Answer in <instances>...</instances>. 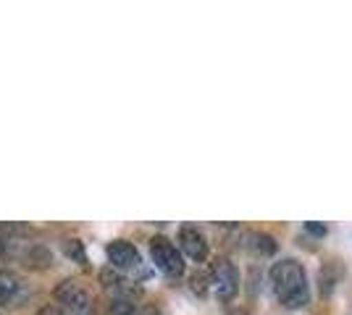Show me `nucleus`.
<instances>
[{"instance_id":"f03ea898","label":"nucleus","mask_w":352,"mask_h":315,"mask_svg":"<svg viewBox=\"0 0 352 315\" xmlns=\"http://www.w3.org/2000/svg\"><path fill=\"white\" fill-rule=\"evenodd\" d=\"M56 305L63 315H95V300L76 279H63L53 289Z\"/></svg>"},{"instance_id":"f8f14e48","label":"nucleus","mask_w":352,"mask_h":315,"mask_svg":"<svg viewBox=\"0 0 352 315\" xmlns=\"http://www.w3.org/2000/svg\"><path fill=\"white\" fill-rule=\"evenodd\" d=\"M337 279H339V276H331V273H329V266H326V268H321V276H318V281H321V294H323V297H329V294L334 292V286H337Z\"/></svg>"},{"instance_id":"ddd939ff","label":"nucleus","mask_w":352,"mask_h":315,"mask_svg":"<svg viewBox=\"0 0 352 315\" xmlns=\"http://www.w3.org/2000/svg\"><path fill=\"white\" fill-rule=\"evenodd\" d=\"M305 231L313 234V237H326V226L323 224H313V221H308V224H305Z\"/></svg>"},{"instance_id":"f257e3e1","label":"nucleus","mask_w":352,"mask_h":315,"mask_svg":"<svg viewBox=\"0 0 352 315\" xmlns=\"http://www.w3.org/2000/svg\"><path fill=\"white\" fill-rule=\"evenodd\" d=\"M271 284H274V294L276 300L287 307V310H300L310 302V284L308 273L302 268V263H297L294 257H281L276 260L271 270Z\"/></svg>"},{"instance_id":"9d476101","label":"nucleus","mask_w":352,"mask_h":315,"mask_svg":"<svg viewBox=\"0 0 352 315\" xmlns=\"http://www.w3.org/2000/svg\"><path fill=\"white\" fill-rule=\"evenodd\" d=\"M63 253H66V257H72L74 263H79V266H87V253H85V242L66 240V242H63Z\"/></svg>"},{"instance_id":"2eb2a0df","label":"nucleus","mask_w":352,"mask_h":315,"mask_svg":"<svg viewBox=\"0 0 352 315\" xmlns=\"http://www.w3.org/2000/svg\"><path fill=\"white\" fill-rule=\"evenodd\" d=\"M142 315H161L158 310H142Z\"/></svg>"},{"instance_id":"6e6552de","label":"nucleus","mask_w":352,"mask_h":315,"mask_svg":"<svg viewBox=\"0 0 352 315\" xmlns=\"http://www.w3.org/2000/svg\"><path fill=\"white\" fill-rule=\"evenodd\" d=\"M242 247L255 257H271V255H276V250H279L276 240H274L271 234H265V231H248Z\"/></svg>"},{"instance_id":"423d86ee","label":"nucleus","mask_w":352,"mask_h":315,"mask_svg":"<svg viewBox=\"0 0 352 315\" xmlns=\"http://www.w3.org/2000/svg\"><path fill=\"white\" fill-rule=\"evenodd\" d=\"M176 242H179V253H182V255H187L190 260H195V263H206L208 260V240L197 226L184 224L179 229Z\"/></svg>"},{"instance_id":"39448f33","label":"nucleus","mask_w":352,"mask_h":315,"mask_svg":"<svg viewBox=\"0 0 352 315\" xmlns=\"http://www.w3.org/2000/svg\"><path fill=\"white\" fill-rule=\"evenodd\" d=\"M105 253H108V260H111V268L118 270V273H129V270L142 268V255H140V250L134 247L132 242L113 240L105 247Z\"/></svg>"},{"instance_id":"0eeeda50","label":"nucleus","mask_w":352,"mask_h":315,"mask_svg":"<svg viewBox=\"0 0 352 315\" xmlns=\"http://www.w3.org/2000/svg\"><path fill=\"white\" fill-rule=\"evenodd\" d=\"M100 281H103V289L108 292L111 300H132L140 294V289L134 286V281H129L124 273H118L113 268H105L100 273Z\"/></svg>"},{"instance_id":"4468645a","label":"nucleus","mask_w":352,"mask_h":315,"mask_svg":"<svg viewBox=\"0 0 352 315\" xmlns=\"http://www.w3.org/2000/svg\"><path fill=\"white\" fill-rule=\"evenodd\" d=\"M40 315H63V313H60L58 305H50V307H45V310H40Z\"/></svg>"},{"instance_id":"9b49d317","label":"nucleus","mask_w":352,"mask_h":315,"mask_svg":"<svg viewBox=\"0 0 352 315\" xmlns=\"http://www.w3.org/2000/svg\"><path fill=\"white\" fill-rule=\"evenodd\" d=\"M108 313L111 315H142V310H140L132 300H111Z\"/></svg>"},{"instance_id":"20e7f679","label":"nucleus","mask_w":352,"mask_h":315,"mask_svg":"<svg viewBox=\"0 0 352 315\" xmlns=\"http://www.w3.org/2000/svg\"><path fill=\"white\" fill-rule=\"evenodd\" d=\"M210 286H213L216 297L223 302L236 297V292H239V273H236L234 263L229 257H219L210 266Z\"/></svg>"},{"instance_id":"1a4fd4ad","label":"nucleus","mask_w":352,"mask_h":315,"mask_svg":"<svg viewBox=\"0 0 352 315\" xmlns=\"http://www.w3.org/2000/svg\"><path fill=\"white\" fill-rule=\"evenodd\" d=\"M19 289H21V281H19V276H16L14 270L0 268V307L11 305L14 297L19 294Z\"/></svg>"},{"instance_id":"7ed1b4c3","label":"nucleus","mask_w":352,"mask_h":315,"mask_svg":"<svg viewBox=\"0 0 352 315\" xmlns=\"http://www.w3.org/2000/svg\"><path fill=\"white\" fill-rule=\"evenodd\" d=\"M150 257H153L155 268L161 270L163 276H168V279H182L184 276V255L179 253V247L168 237L158 234V237L150 240Z\"/></svg>"}]
</instances>
